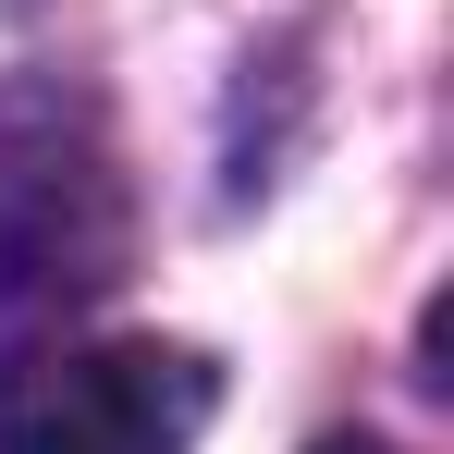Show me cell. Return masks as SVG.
Segmentation results:
<instances>
[{
    "mask_svg": "<svg viewBox=\"0 0 454 454\" xmlns=\"http://www.w3.org/2000/svg\"><path fill=\"white\" fill-rule=\"evenodd\" d=\"M123 233H136V209H123L111 123L50 74L0 86V332H37L62 307L111 295Z\"/></svg>",
    "mask_w": 454,
    "mask_h": 454,
    "instance_id": "6da1fadb",
    "label": "cell"
},
{
    "mask_svg": "<svg viewBox=\"0 0 454 454\" xmlns=\"http://www.w3.org/2000/svg\"><path fill=\"white\" fill-rule=\"evenodd\" d=\"M209 369L184 344H62L0 380V454H197Z\"/></svg>",
    "mask_w": 454,
    "mask_h": 454,
    "instance_id": "7a4b0ae2",
    "label": "cell"
},
{
    "mask_svg": "<svg viewBox=\"0 0 454 454\" xmlns=\"http://www.w3.org/2000/svg\"><path fill=\"white\" fill-rule=\"evenodd\" d=\"M319 454H380V442H319Z\"/></svg>",
    "mask_w": 454,
    "mask_h": 454,
    "instance_id": "3957f363",
    "label": "cell"
}]
</instances>
